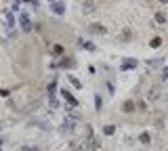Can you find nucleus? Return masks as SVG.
I'll return each instance as SVG.
<instances>
[{
    "instance_id": "nucleus-21",
    "label": "nucleus",
    "mask_w": 168,
    "mask_h": 151,
    "mask_svg": "<svg viewBox=\"0 0 168 151\" xmlns=\"http://www.w3.org/2000/svg\"><path fill=\"white\" fill-rule=\"evenodd\" d=\"M149 46H151V48H160V46H162V38H154V40L149 42Z\"/></svg>"
},
{
    "instance_id": "nucleus-23",
    "label": "nucleus",
    "mask_w": 168,
    "mask_h": 151,
    "mask_svg": "<svg viewBox=\"0 0 168 151\" xmlns=\"http://www.w3.org/2000/svg\"><path fill=\"white\" fill-rule=\"evenodd\" d=\"M53 55H63V46H61V44H55V46H53Z\"/></svg>"
},
{
    "instance_id": "nucleus-15",
    "label": "nucleus",
    "mask_w": 168,
    "mask_h": 151,
    "mask_svg": "<svg viewBox=\"0 0 168 151\" xmlns=\"http://www.w3.org/2000/svg\"><path fill=\"white\" fill-rule=\"evenodd\" d=\"M67 80L72 82V86H74V88H78V90L82 88V82L78 80V78H74V76H67Z\"/></svg>"
},
{
    "instance_id": "nucleus-18",
    "label": "nucleus",
    "mask_w": 168,
    "mask_h": 151,
    "mask_svg": "<svg viewBox=\"0 0 168 151\" xmlns=\"http://www.w3.org/2000/svg\"><path fill=\"white\" fill-rule=\"evenodd\" d=\"M103 132H105V134H107V137H111V134H114V132H116V126H114V124H107V126L103 128Z\"/></svg>"
},
{
    "instance_id": "nucleus-25",
    "label": "nucleus",
    "mask_w": 168,
    "mask_h": 151,
    "mask_svg": "<svg viewBox=\"0 0 168 151\" xmlns=\"http://www.w3.org/2000/svg\"><path fill=\"white\" fill-rule=\"evenodd\" d=\"M23 2H30V4H32V6H38V4H40V2H38V0H23Z\"/></svg>"
},
{
    "instance_id": "nucleus-27",
    "label": "nucleus",
    "mask_w": 168,
    "mask_h": 151,
    "mask_svg": "<svg viewBox=\"0 0 168 151\" xmlns=\"http://www.w3.org/2000/svg\"><path fill=\"white\" fill-rule=\"evenodd\" d=\"M160 2H164V4H166V2H168V0H160Z\"/></svg>"
},
{
    "instance_id": "nucleus-16",
    "label": "nucleus",
    "mask_w": 168,
    "mask_h": 151,
    "mask_svg": "<svg viewBox=\"0 0 168 151\" xmlns=\"http://www.w3.org/2000/svg\"><path fill=\"white\" fill-rule=\"evenodd\" d=\"M88 143H90V145H88L90 149H99V147H101V141H99V139H95V137L88 141Z\"/></svg>"
},
{
    "instance_id": "nucleus-10",
    "label": "nucleus",
    "mask_w": 168,
    "mask_h": 151,
    "mask_svg": "<svg viewBox=\"0 0 168 151\" xmlns=\"http://www.w3.org/2000/svg\"><path fill=\"white\" fill-rule=\"evenodd\" d=\"M88 32H93V34H105V27L101 23H90L88 25Z\"/></svg>"
},
{
    "instance_id": "nucleus-24",
    "label": "nucleus",
    "mask_w": 168,
    "mask_h": 151,
    "mask_svg": "<svg viewBox=\"0 0 168 151\" xmlns=\"http://www.w3.org/2000/svg\"><path fill=\"white\" fill-rule=\"evenodd\" d=\"M19 4H21V0H15V2H13V11H17V9H19Z\"/></svg>"
},
{
    "instance_id": "nucleus-14",
    "label": "nucleus",
    "mask_w": 168,
    "mask_h": 151,
    "mask_svg": "<svg viewBox=\"0 0 168 151\" xmlns=\"http://www.w3.org/2000/svg\"><path fill=\"white\" fill-rule=\"evenodd\" d=\"M78 46L80 48H86V50H95V44H90V42H86V40H78Z\"/></svg>"
},
{
    "instance_id": "nucleus-26",
    "label": "nucleus",
    "mask_w": 168,
    "mask_h": 151,
    "mask_svg": "<svg viewBox=\"0 0 168 151\" xmlns=\"http://www.w3.org/2000/svg\"><path fill=\"white\" fill-rule=\"evenodd\" d=\"M162 78H164V80H168V67L164 70V76H162Z\"/></svg>"
},
{
    "instance_id": "nucleus-4",
    "label": "nucleus",
    "mask_w": 168,
    "mask_h": 151,
    "mask_svg": "<svg viewBox=\"0 0 168 151\" xmlns=\"http://www.w3.org/2000/svg\"><path fill=\"white\" fill-rule=\"evenodd\" d=\"M74 126H76V120H72V117H65V122H63V126H61V132L63 134H67V132H72Z\"/></svg>"
},
{
    "instance_id": "nucleus-6",
    "label": "nucleus",
    "mask_w": 168,
    "mask_h": 151,
    "mask_svg": "<svg viewBox=\"0 0 168 151\" xmlns=\"http://www.w3.org/2000/svg\"><path fill=\"white\" fill-rule=\"evenodd\" d=\"M97 9V0H84L82 2V13H93Z\"/></svg>"
},
{
    "instance_id": "nucleus-20",
    "label": "nucleus",
    "mask_w": 168,
    "mask_h": 151,
    "mask_svg": "<svg viewBox=\"0 0 168 151\" xmlns=\"http://www.w3.org/2000/svg\"><path fill=\"white\" fill-rule=\"evenodd\" d=\"M154 19H156V23H166V15H164V13H156Z\"/></svg>"
},
{
    "instance_id": "nucleus-8",
    "label": "nucleus",
    "mask_w": 168,
    "mask_h": 151,
    "mask_svg": "<svg viewBox=\"0 0 168 151\" xmlns=\"http://www.w3.org/2000/svg\"><path fill=\"white\" fill-rule=\"evenodd\" d=\"M134 67H137V59H126V61H122V65H120V70H122V71L134 70Z\"/></svg>"
},
{
    "instance_id": "nucleus-22",
    "label": "nucleus",
    "mask_w": 168,
    "mask_h": 151,
    "mask_svg": "<svg viewBox=\"0 0 168 151\" xmlns=\"http://www.w3.org/2000/svg\"><path fill=\"white\" fill-rule=\"evenodd\" d=\"M95 107H97V111H101V109H103V101H101V97H99V94L95 97Z\"/></svg>"
},
{
    "instance_id": "nucleus-13",
    "label": "nucleus",
    "mask_w": 168,
    "mask_h": 151,
    "mask_svg": "<svg viewBox=\"0 0 168 151\" xmlns=\"http://www.w3.org/2000/svg\"><path fill=\"white\" fill-rule=\"evenodd\" d=\"M139 143L149 145V143H151V134H149V132H141V134H139Z\"/></svg>"
},
{
    "instance_id": "nucleus-17",
    "label": "nucleus",
    "mask_w": 168,
    "mask_h": 151,
    "mask_svg": "<svg viewBox=\"0 0 168 151\" xmlns=\"http://www.w3.org/2000/svg\"><path fill=\"white\" fill-rule=\"evenodd\" d=\"M4 19H6V25H9V27L15 25V17H13L11 13H4Z\"/></svg>"
},
{
    "instance_id": "nucleus-2",
    "label": "nucleus",
    "mask_w": 168,
    "mask_h": 151,
    "mask_svg": "<svg viewBox=\"0 0 168 151\" xmlns=\"http://www.w3.org/2000/svg\"><path fill=\"white\" fill-rule=\"evenodd\" d=\"M61 97L65 99V103H70L72 107H78V99H76V97H74V94L70 93L67 88H63V90H61Z\"/></svg>"
},
{
    "instance_id": "nucleus-3",
    "label": "nucleus",
    "mask_w": 168,
    "mask_h": 151,
    "mask_svg": "<svg viewBox=\"0 0 168 151\" xmlns=\"http://www.w3.org/2000/svg\"><path fill=\"white\" fill-rule=\"evenodd\" d=\"M118 40H120V42H130L132 40V30L130 27H124L120 34H118Z\"/></svg>"
},
{
    "instance_id": "nucleus-9",
    "label": "nucleus",
    "mask_w": 168,
    "mask_h": 151,
    "mask_svg": "<svg viewBox=\"0 0 168 151\" xmlns=\"http://www.w3.org/2000/svg\"><path fill=\"white\" fill-rule=\"evenodd\" d=\"M134 107H137V103H134L132 99H128V101H124V105H122V111H124V113H132Z\"/></svg>"
},
{
    "instance_id": "nucleus-7",
    "label": "nucleus",
    "mask_w": 168,
    "mask_h": 151,
    "mask_svg": "<svg viewBox=\"0 0 168 151\" xmlns=\"http://www.w3.org/2000/svg\"><path fill=\"white\" fill-rule=\"evenodd\" d=\"M164 65V59L158 57V59H147V67L149 70H156V67H162Z\"/></svg>"
},
{
    "instance_id": "nucleus-19",
    "label": "nucleus",
    "mask_w": 168,
    "mask_h": 151,
    "mask_svg": "<svg viewBox=\"0 0 168 151\" xmlns=\"http://www.w3.org/2000/svg\"><path fill=\"white\" fill-rule=\"evenodd\" d=\"M55 90H57V82L53 80L50 84H48V97H55Z\"/></svg>"
},
{
    "instance_id": "nucleus-5",
    "label": "nucleus",
    "mask_w": 168,
    "mask_h": 151,
    "mask_svg": "<svg viewBox=\"0 0 168 151\" xmlns=\"http://www.w3.org/2000/svg\"><path fill=\"white\" fill-rule=\"evenodd\" d=\"M48 2H50V11L55 15H63L65 13V4L63 2H53V0H48Z\"/></svg>"
},
{
    "instance_id": "nucleus-1",
    "label": "nucleus",
    "mask_w": 168,
    "mask_h": 151,
    "mask_svg": "<svg viewBox=\"0 0 168 151\" xmlns=\"http://www.w3.org/2000/svg\"><path fill=\"white\" fill-rule=\"evenodd\" d=\"M19 25L23 32H32V21H30V15L27 13H21L19 15Z\"/></svg>"
},
{
    "instance_id": "nucleus-12",
    "label": "nucleus",
    "mask_w": 168,
    "mask_h": 151,
    "mask_svg": "<svg viewBox=\"0 0 168 151\" xmlns=\"http://www.w3.org/2000/svg\"><path fill=\"white\" fill-rule=\"evenodd\" d=\"M74 65H76V61H74V59H63V61H59V63H57V67H63V70H67V67H74Z\"/></svg>"
},
{
    "instance_id": "nucleus-11",
    "label": "nucleus",
    "mask_w": 168,
    "mask_h": 151,
    "mask_svg": "<svg viewBox=\"0 0 168 151\" xmlns=\"http://www.w3.org/2000/svg\"><path fill=\"white\" fill-rule=\"evenodd\" d=\"M158 97H160V86H151L149 93H147V99H149V101H156Z\"/></svg>"
}]
</instances>
